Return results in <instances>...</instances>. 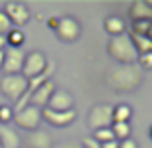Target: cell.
Returning a JSON list of instances; mask_svg holds the SVG:
<instances>
[{
	"instance_id": "25",
	"label": "cell",
	"mask_w": 152,
	"mask_h": 148,
	"mask_svg": "<svg viewBox=\"0 0 152 148\" xmlns=\"http://www.w3.org/2000/svg\"><path fill=\"white\" fill-rule=\"evenodd\" d=\"M139 64L140 68H144V70H152V51L150 53H144V55H139Z\"/></svg>"
},
{
	"instance_id": "16",
	"label": "cell",
	"mask_w": 152,
	"mask_h": 148,
	"mask_svg": "<svg viewBox=\"0 0 152 148\" xmlns=\"http://www.w3.org/2000/svg\"><path fill=\"white\" fill-rule=\"evenodd\" d=\"M103 27H105V31H107L111 37L123 35V33H125V29H127L125 22H123L119 16H107V18H105V22H103Z\"/></svg>"
},
{
	"instance_id": "7",
	"label": "cell",
	"mask_w": 152,
	"mask_h": 148,
	"mask_svg": "<svg viewBox=\"0 0 152 148\" xmlns=\"http://www.w3.org/2000/svg\"><path fill=\"white\" fill-rule=\"evenodd\" d=\"M47 64H49V61H47V55L43 51H29V53H26L22 76L27 78V80L33 76H39L41 72H45Z\"/></svg>"
},
{
	"instance_id": "13",
	"label": "cell",
	"mask_w": 152,
	"mask_h": 148,
	"mask_svg": "<svg viewBox=\"0 0 152 148\" xmlns=\"http://www.w3.org/2000/svg\"><path fill=\"white\" fill-rule=\"evenodd\" d=\"M129 18L133 22H152V2L134 0L129 6Z\"/></svg>"
},
{
	"instance_id": "9",
	"label": "cell",
	"mask_w": 152,
	"mask_h": 148,
	"mask_svg": "<svg viewBox=\"0 0 152 148\" xmlns=\"http://www.w3.org/2000/svg\"><path fill=\"white\" fill-rule=\"evenodd\" d=\"M23 61H26V53L22 49H14L8 47L4 51V64H2V72L4 74H22Z\"/></svg>"
},
{
	"instance_id": "2",
	"label": "cell",
	"mask_w": 152,
	"mask_h": 148,
	"mask_svg": "<svg viewBox=\"0 0 152 148\" xmlns=\"http://www.w3.org/2000/svg\"><path fill=\"white\" fill-rule=\"evenodd\" d=\"M107 53L111 55V58H115L119 64H134L137 58H139V53H137L133 41H131V37L127 35V33L115 35V37L109 39Z\"/></svg>"
},
{
	"instance_id": "30",
	"label": "cell",
	"mask_w": 152,
	"mask_h": 148,
	"mask_svg": "<svg viewBox=\"0 0 152 148\" xmlns=\"http://www.w3.org/2000/svg\"><path fill=\"white\" fill-rule=\"evenodd\" d=\"M6 47H8V43H6V35H0V51H4Z\"/></svg>"
},
{
	"instance_id": "18",
	"label": "cell",
	"mask_w": 152,
	"mask_h": 148,
	"mask_svg": "<svg viewBox=\"0 0 152 148\" xmlns=\"http://www.w3.org/2000/svg\"><path fill=\"white\" fill-rule=\"evenodd\" d=\"M133 117V109L127 103H119L113 107V123H129Z\"/></svg>"
},
{
	"instance_id": "34",
	"label": "cell",
	"mask_w": 152,
	"mask_h": 148,
	"mask_svg": "<svg viewBox=\"0 0 152 148\" xmlns=\"http://www.w3.org/2000/svg\"><path fill=\"white\" fill-rule=\"evenodd\" d=\"M0 148H2V146H0Z\"/></svg>"
},
{
	"instance_id": "8",
	"label": "cell",
	"mask_w": 152,
	"mask_h": 148,
	"mask_svg": "<svg viewBox=\"0 0 152 148\" xmlns=\"http://www.w3.org/2000/svg\"><path fill=\"white\" fill-rule=\"evenodd\" d=\"M2 12L8 16V20L12 22V26H18V27L20 26H26V23L29 22V18H31L29 8H27L23 2H14V0L6 2Z\"/></svg>"
},
{
	"instance_id": "15",
	"label": "cell",
	"mask_w": 152,
	"mask_h": 148,
	"mask_svg": "<svg viewBox=\"0 0 152 148\" xmlns=\"http://www.w3.org/2000/svg\"><path fill=\"white\" fill-rule=\"evenodd\" d=\"M27 146L29 148H53V139L49 133L37 129L33 133H29L27 136Z\"/></svg>"
},
{
	"instance_id": "27",
	"label": "cell",
	"mask_w": 152,
	"mask_h": 148,
	"mask_svg": "<svg viewBox=\"0 0 152 148\" xmlns=\"http://www.w3.org/2000/svg\"><path fill=\"white\" fill-rule=\"evenodd\" d=\"M119 148H139V142L134 139H125V140H119Z\"/></svg>"
},
{
	"instance_id": "10",
	"label": "cell",
	"mask_w": 152,
	"mask_h": 148,
	"mask_svg": "<svg viewBox=\"0 0 152 148\" xmlns=\"http://www.w3.org/2000/svg\"><path fill=\"white\" fill-rule=\"evenodd\" d=\"M41 117H43V121H47L53 127H66L76 121V111L74 109H70V111H53V109L45 107L41 109Z\"/></svg>"
},
{
	"instance_id": "17",
	"label": "cell",
	"mask_w": 152,
	"mask_h": 148,
	"mask_svg": "<svg viewBox=\"0 0 152 148\" xmlns=\"http://www.w3.org/2000/svg\"><path fill=\"white\" fill-rule=\"evenodd\" d=\"M129 37H131V41H133V45H134V49H137L139 55H144V53H150L152 51V41L146 35H139V33L131 31Z\"/></svg>"
},
{
	"instance_id": "11",
	"label": "cell",
	"mask_w": 152,
	"mask_h": 148,
	"mask_svg": "<svg viewBox=\"0 0 152 148\" xmlns=\"http://www.w3.org/2000/svg\"><path fill=\"white\" fill-rule=\"evenodd\" d=\"M47 107L53 109V111H70V109H74V98H72V94L68 90L55 88Z\"/></svg>"
},
{
	"instance_id": "31",
	"label": "cell",
	"mask_w": 152,
	"mask_h": 148,
	"mask_svg": "<svg viewBox=\"0 0 152 148\" xmlns=\"http://www.w3.org/2000/svg\"><path fill=\"white\" fill-rule=\"evenodd\" d=\"M4 51H0V68H2V64H4Z\"/></svg>"
},
{
	"instance_id": "32",
	"label": "cell",
	"mask_w": 152,
	"mask_h": 148,
	"mask_svg": "<svg viewBox=\"0 0 152 148\" xmlns=\"http://www.w3.org/2000/svg\"><path fill=\"white\" fill-rule=\"evenodd\" d=\"M146 37H148V39H150V41H152V26H150V29H148V33H146Z\"/></svg>"
},
{
	"instance_id": "26",
	"label": "cell",
	"mask_w": 152,
	"mask_h": 148,
	"mask_svg": "<svg viewBox=\"0 0 152 148\" xmlns=\"http://www.w3.org/2000/svg\"><path fill=\"white\" fill-rule=\"evenodd\" d=\"M53 148H82V144L76 142V140H63V142L55 144Z\"/></svg>"
},
{
	"instance_id": "20",
	"label": "cell",
	"mask_w": 152,
	"mask_h": 148,
	"mask_svg": "<svg viewBox=\"0 0 152 148\" xmlns=\"http://www.w3.org/2000/svg\"><path fill=\"white\" fill-rule=\"evenodd\" d=\"M111 131H113V135H115V140L131 139V123H113Z\"/></svg>"
},
{
	"instance_id": "19",
	"label": "cell",
	"mask_w": 152,
	"mask_h": 148,
	"mask_svg": "<svg viewBox=\"0 0 152 148\" xmlns=\"http://www.w3.org/2000/svg\"><path fill=\"white\" fill-rule=\"evenodd\" d=\"M23 41H26V35H23V31L20 29V27H12V29L8 31V35H6L8 47H14V49H22Z\"/></svg>"
},
{
	"instance_id": "33",
	"label": "cell",
	"mask_w": 152,
	"mask_h": 148,
	"mask_svg": "<svg viewBox=\"0 0 152 148\" xmlns=\"http://www.w3.org/2000/svg\"><path fill=\"white\" fill-rule=\"evenodd\" d=\"M148 135H150V139H152V125H150V129H148Z\"/></svg>"
},
{
	"instance_id": "29",
	"label": "cell",
	"mask_w": 152,
	"mask_h": 148,
	"mask_svg": "<svg viewBox=\"0 0 152 148\" xmlns=\"http://www.w3.org/2000/svg\"><path fill=\"white\" fill-rule=\"evenodd\" d=\"M47 26H49L51 29H57V26H58V18H49V20H47Z\"/></svg>"
},
{
	"instance_id": "5",
	"label": "cell",
	"mask_w": 152,
	"mask_h": 148,
	"mask_svg": "<svg viewBox=\"0 0 152 148\" xmlns=\"http://www.w3.org/2000/svg\"><path fill=\"white\" fill-rule=\"evenodd\" d=\"M113 125V107L109 103H96L88 113V127L92 131L107 129Z\"/></svg>"
},
{
	"instance_id": "24",
	"label": "cell",
	"mask_w": 152,
	"mask_h": 148,
	"mask_svg": "<svg viewBox=\"0 0 152 148\" xmlns=\"http://www.w3.org/2000/svg\"><path fill=\"white\" fill-rule=\"evenodd\" d=\"M12 22L8 20V16H6L2 10H0V35H8V31L12 29Z\"/></svg>"
},
{
	"instance_id": "3",
	"label": "cell",
	"mask_w": 152,
	"mask_h": 148,
	"mask_svg": "<svg viewBox=\"0 0 152 148\" xmlns=\"http://www.w3.org/2000/svg\"><path fill=\"white\" fill-rule=\"evenodd\" d=\"M27 90V78H23L22 74H4L0 78V94L8 98L10 101L18 103L23 98Z\"/></svg>"
},
{
	"instance_id": "28",
	"label": "cell",
	"mask_w": 152,
	"mask_h": 148,
	"mask_svg": "<svg viewBox=\"0 0 152 148\" xmlns=\"http://www.w3.org/2000/svg\"><path fill=\"white\" fill-rule=\"evenodd\" d=\"M102 148H119V140H109V142H103Z\"/></svg>"
},
{
	"instance_id": "12",
	"label": "cell",
	"mask_w": 152,
	"mask_h": 148,
	"mask_svg": "<svg viewBox=\"0 0 152 148\" xmlns=\"http://www.w3.org/2000/svg\"><path fill=\"white\" fill-rule=\"evenodd\" d=\"M53 92H55V82L47 80L43 86H39V88L29 96L27 105H35V107H39V109H45L47 103H49V99H51V96H53Z\"/></svg>"
},
{
	"instance_id": "21",
	"label": "cell",
	"mask_w": 152,
	"mask_h": 148,
	"mask_svg": "<svg viewBox=\"0 0 152 148\" xmlns=\"http://www.w3.org/2000/svg\"><path fill=\"white\" fill-rule=\"evenodd\" d=\"M94 140H98L99 144L109 142V140H115V135H113L111 127H107V129H99V131H94Z\"/></svg>"
},
{
	"instance_id": "22",
	"label": "cell",
	"mask_w": 152,
	"mask_h": 148,
	"mask_svg": "<svg viewBox=\"0 0 152 148\" xmlns=\"http://www.w3.org/2000/svg\"><path fill=\"white\" fill-rule=\"evenodd\" d=\"M152 22H133V27H131V31L133 33H139V35H146L148 29H150Z\"/></svg>"
},
{
	"instance_id": "23",
	"label": "cell",
	"mask_w": 152,
	"mask_h": 148,
	"mask_svg": "<svg viewBox=\"0 0 152 148\" xmlns=\"http://www.w3.org/2000/svg\"><path fill=\"white\" fill-rule=\"evenodd\" d=\"M12 119H14V109L8 105H2L0 107V125H8Z\"/></svg>"
},
{
	"instance_id": "4",
	"label": "cell",
	"mask_w": 152,
	"mask_h": 148,
	"mask_svg": "<svg viewBox=\"0 0 152 148\" xmlns=\"http://www.w3.org/2000/svg\"><path fill=\"white\" fill-rule=\"evenodd\" d=\"M12 121L16 123L18 129L33 133V131L39 129L43 117H41V109L39 107H35V105H26V107L20 109V111H14V119Z\"/></svg>"
},
{
	"instance_id": "6",
	"label": "cell",
	"mask_w": 152,
	"mask_h": 148,
	"mask_svg": "<svg viewBox=\"0 0 152 148\" xmlns=\"http://www.w3.org/2000/svg\"><path fill=\"white\" fill-rule=\"evenodd\" d=\"M55 33H57L58 41L74 43V41H78V37L82 33V26L74 16H63V18H58V26L55 29Z\"/></svg>"
},
{
	"instance_id": "14",
	"label": "cell",
	"mask_w": 152,
	"mask_h": 148,
	"mask_svg": "<svg viewBox=\"0 0 152 148\" xmlns=\"http://www.w3.org/2000/svg\"><path fill=\"white\" fill-rule=\"evenodd\" d=\"M0 146L2 148H22V139L8 125H0Z\"/></svg>"
},
{
	"instance_id": "1",
	"label": "cell",
	"mask_w": 152,
	"mask_h": 148,
	"mask_svg": "<svg viewBox=\"0 0 152 148\" xmlns=\"http://www.w3.org/2000/svg\"><path fill=\"white\" fill-rule=\"evenodd\" d=\"M107 82L115 92L129 94V92H134L142 84V70L137 64H121L115 70L109 72Z\"/></svg>"
}]
</instances>
